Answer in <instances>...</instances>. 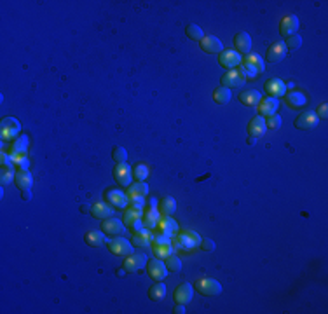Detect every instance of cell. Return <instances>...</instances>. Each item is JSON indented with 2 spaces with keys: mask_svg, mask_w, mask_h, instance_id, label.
<instances>
[{
  "mask_svg": "<svg viewBox=\"0 0 328 314\" xmlns=\"http://www.w3.org/2000/svg\"><path fill=\"white\" fill-rule=\"evenodd\" d=\"M236 70L241 73V77L245 80L246 79L253 80L259 77V73H262L264 70H266V61H264L259 54H246L245 58H243V63Z\"/></svg>",
  "mask_w": 328,
  "mask_h": 314,
  "instance_id": "obj_1",
  "label": "cell"
},
{
  "mask_svg": "<svg viewBox=\"0 0 328 314\" xmlns=\"http://www.w3.org/2000/svg\"><path fill=\"white\" fill-rule=\"evenodd\" d=\"M201 241L203 239L199 238V234L190 229H185V231L178 232L175 239V248L176 250H183V252H190V250H196L201 246Z\"/></svg>",
  "mask_w": 328,
  "mask_h": 314,
  "instance_id": "obj_2",
  "label": "cell"
},
{
  "mask_svg": "<svg viewBox=\"0 0 328 314\" xmlns=\"http://www.w3.org/2000/svg\"><path fill=\"white\" fill-rule=\"evenodd\" d=\"M108 250L112 252V255L115 257H128L135 252V245L131 241L124 238V236H115L114 239H108Z\"/></svg>",
  "mask_w": 328,
  "mask_h": 314,
  "instance_id": "obj_3",
  "label": "cell"
},
{
  "mask_svg": "<svg viewBox=\"0 0 328 314\" xmlns=\"http://www.w3.org/2000/svg\"><path fill=\"white\" fill-rule=\"evenodd\" d=\"M21 124L16 117H5L0 124V136H2V142L5 145V142H14V140L19 136Z\"/></svg>",
  "mask_w": 328,
  "mask_h": 314,
  "instance_id": "obj_4",
  "label": "cell"
},
{
  "mask_svg": "<svg viewBox=\"0 0 328 314\" xmlns=\"http://www.w3.org/2000/svg\"><path fill=\"white\" fill-rule=\"evenodd\" d=\"M194 288L201 295H208V297H215V295L222 294V285L217 280H211V278H201V280H197L194 283Z\"/></svg>",
  "mask_w": 328,
  "mask_h": 314,
  "instance_id": "obj_5",
  "label": "cell"
},
{
  "mask_svg": "<svg viewBox=\"0 0 328 314\" xmlns=\"http://www.w3.org/2000/svg\"><path fill=\"white\" fill-rule=\"evenodd\" d=\"M218 63H220V66H224L227 70H236L243 63V56L238 51H234V49H225L218 56Z\"/></svg>",
  "mask_w": 328,
  "mask_h": 314,
  "instance_id": "obj_6",
  "label": "cell"
},
{
  "mask_svg": "<svg viewBox=\"0 0 328 314\" xmlns=\"http://www.w3.org/2000/svg\"><path fill=\"white\" fill-rule=\"evenodd\" d=\"M147 262H149V259H147L145 253H135L133 252L131 255H128L124 259L122 267H124L126 273H138L140 269H143V267L147 266Z\"/></svg>",
  "mask_w": 328,
  "mask_h": 314,
  "instance_id": "obj_7",
  "label": "cell"
},
{
  "mask_svg": "<svg viewBox=\"0 0 328 314\" xmlns=\"http://www.w3.org/2000/svg\"><path fill=\"white\" fill-rule=\"evenodd\" d=\"M105 197V203H108L112 208H128L129 204V197L126 196V192H122V190H117V189H108L105 190L103 194Z\"/></svg>",
  "mask_w": 328,
  "mask_h": 314,
  "instance_id": "obj_8",
  "label": "cell"
},
{
  "mask_svg": "<svg viewBox=\"0 0 328 314\" xmlns=\"http://www.w3.org/2000/svg\"><path fill=\"white\" fill-rule=\"evenodd\" d=\"M147 273L154 281H164L168 278V267L161 259H152L147 262Z\"/></svg>",
  "mask_w": 328,
  "mask_h": 314,
  "instance_id": "obj_9",
  "label": "cell"
},
{
  "mask_svg": "<svg viewBox=\"0 0 328 314\" xmlns=\"http://www.w3.org/2000/svg\"><path fill=\"white\" fill-rule=\"evenodd\" d=\"M114 176L119 185L129 187L133 183V168L129 164H126V162H119L114 168Z\"/></svg>",
  "mask_w": 328,
  "mask_h": 314,
  "instance_id": "obj_10",
  "label": "cell"
},
{
  "mask_svg": "<svg viewBox=\"0 0 328 314\" xmlns=\"http://www.w3.org/2000/svg\"><path fill=\"white\" fill-rule=\"evenodd\" d=\"M101 231L108 236H124L126 225H124V222L119 220V218L110 217V218H105V220L101 222Z\"/></svg>",
  "mask_w": 328,
  "mask_h": 314,
  "instance_id": "obj_11",
  "label": "cell"
},
{
  "mask_svg": "<svg viewBox=\"0 0 328 314\" xmlns=\"http://www.w3.org/2000/svg\"><path fill=\"white\" fill-rule=\"evenodd\" d=\"M320 122V117L316 115V112L309 110V112H304V114L297 115L295 119V128L297 129H315Z\"/></svg>",
  "mask_w": 328,
  "mask_h": 314,
  "instance_id": "obj_12",
  "label": "cell"
},
{
  "mask_svg": "<svg viewBox=\"0 0 328 314\" xmlns=\"http://www.w3.org/2000/svg\"><path fill=\"white\" fill-rule=\"evenodd\" d=\"M201 44V49L208 54H218V52L224 51V44L218 37L215 35H204V38L199 42Z\"/></svg>",
  "mask_w": 328,
  "mask_h": 314,
  "instance_id": "obj_13",
  "label": "cell"
},
{
  "mask_svg": "<svg viewBox=\"0 0 328 314\" xmlns=\"http://www.w3.org/2000/svg\"><path fill=\"white\" fill-rule=\"evenodd\" d=\"M266 133H267L266 119L262 115H255L248 124V136H252V138H262Z\"/></svg>",
  "mask_w": 328,
  "mask_h": 314,
  "instance_id": "obj_14",
  "label": "cell"
},
{
  "mask_svg": "<svg viewBox=\"0 0 328 314\" xmlns=\"http://www.w3.org/2000/svg\"><path fill=\"white\" fill-rule=\"evenodd\" d=\"M264 87H266V93L269 94L271 98H281L287 94V84L281 79H276V77L267 80Z\"/></svg>",
  "mask_w": 328,
  "mask_h": 314,
  "instance_id": "obj_15",
  "label": "cell"
},
{
  "mask_svg": "<svg viewBox=\"0 0 328 314\" xmlns=\"http://www.w3.org/2000/svg\"><path fill=\"white\" fill-rule=\"evenodd\" d=\"M299 30V17L295 14H290V16H285L281 19V24H280V33L283 35L285 38L290 37V35L297 33Z\"/></svg>",
  "mask_w": 328,
  "mask_h": 314,
  "instance_id": "obj_16",
  "label": "cell"
},
{
  "mask_svg": "<svg viewBox=\"0 0 328 314\" xmlns=\"http://www.w3.org/2000/svg\"><path fill=\"white\" fill-rule=\"evenodd\" d=\"M285 56H287L285 42H274V44H271L269 49H267L266 59L271 63H280L281 59H285Z\"/></svg>",
  "mask_w": 328,
  "mask_h": 314,
  "instance_id": "obj_17",
  "label": "cell"
},
{
  "mask_svg": "<svg viewBox=\"0 0 328 314\" xmlns=\"http://www.w3.org/2000/svg\"><path fill=\"white\" fill-rule=\"evenodd\" d=\"M259 107V112L260 115H266V117H269V115H274L278 114V108H280V100L278 98H262L260 100V103L257 105Z\"/></svg>",
  "mask_w": 328,
  "mask_h": 314,
  "instance_id": "obj_18",
  "label": "cell"
},
{
  "mask_svg": "<svg viewBox=\"0 0 328 314\" xmlns=\"http://www.w3.org/2000/svg\"><path fill=\"white\" fill-rule=\"evenodd\" d=\"M194 297V288L190 283H182L178 288L175 290V302L176 304H189Z\"/></svg>",
  "mask_w": 328,
  "mask_h": 314,
  "instance_id": "obj_19",
  "label": "cell"
},
{
  "mask_svg": "<svg viewBox=\"0 0 328 314\" xmlns=\"http://www.w3.org/2000/svg\"><path fill=\"white\" fill-rule=\"evenodd\" d=\"M285 105L288 108H302L306 103H308V98H306L304 93H299V91H290V93L285 94Z\"/></svg>",
  "mask_w": 328,
  "mask_h": 314,
  "instance_id": "obj_20",
  "label": "cell"
},
{
  "mask_svg": "<svg viewBox=\"0 0 328 314\" xmlns=\"http://www.w3.org/2000/svg\"><path fill=\"white\" fill-rule=\"evenodd\" d=\"M91 215L94 218H100V220H105V218H110L114 215V208L110 206L108 203L105 201H98L91 206Z\"/></svg>",
  "mask_w": 328,
  "mask_h": 314,
  "instance_id": "obj_21",
  "label": "cell"
},
{
  "mask_svg": "<svg viewBox=\"0 0 328 314\" xmlns=\"http://www.w3.org/2000/svg\"><path fill=\"white\" fill-rule=\"evenodd\" d=\"M234 47L239 54H250V49H252V37H250L246 31H239L234 37Z\"/></svg>",
  "mask_w": 328,
  "mask_h": 314,
  "instance_id": "obj_22",
  "label": "cell"
},
{
  "mask_svg": "<svg viewBox=\"0 0 328 314\" xmlns=\"http://www.w3.org/2000/svg\"><path fill=\"white\" fill-rule=\"evenodd\" d=\"M152 239H154V236L150 234V231L143 227L135 232V236H133V245L140 246V248H150V246H152Z\"/></svg>",
  "mask_w": 328,
  "mask_h": 314,
  "instance_id": "obj_23",
  "label": "cell"
},
{
  "mask_svg": "<svg viewBox=\"0 0 328 314\" xmlns=\"http://www.w3.org/2000/svg\"><path fill=\"white\" fill-rule=\"evenodd\" d=\"M157 229H159V232H163L166 236H175L178 234V224H176L175 220H173L171 217H168V215H164L163 218H159V224H157Z\"/></svg>",
  "mask_w": 328,
  "mask_h": 314,
  "instance_id": "obj_24",
  "label": "cell"
},
{
  "mask_svg": "<svg viewBox=\"0 0 328 314\" xmlns=\"http://www.w3.org/2000/svg\"><path fill=\"white\" fill-rule=\"evenodd\" d=\"M243 84H245V79H243L238 70H229V72L222 77V86L229 87V89H231V87H239V86H243Z\"/></svg>",
  "mask_w": 328,
  "mask_h": 314,
  "instance_id": "obj_25",
  "label": "cell"
},
{
  "mask_svg": "<svg viewBox=\"0 0 328 314\" xmlns=\"http://www.w3.org/2000/svg\"><path fill=\"white\" fill-rule=\"evenodd\" d=\"M14 182H16L19 190H28L33 185V176H31V173L28 169H19V171H16V180Z\"/></svg>",
  "mask_w": 328,
  "mask_h": 314,
  "instance_id": "obj_26",
  "label": "cell"
},
{
  "mask_svg": "<svg viewBox=\"0 0 328 314\" xmlns=\"http://www.w3.org/2000/svg\"><path fill=\"white\" fill-rule=\"evenodd\" d=\"M262 100V94L255 89H248V91H243L239 94V101H241L245 107H257Z\"/></svg>",
  "mask_w": 328,
  "mask_h": 314,
  "instance_id": "obj_27",
  "label": "cell"
},
{
  "mask_svg": "<svg viewBox=\"0 0 328 314\" xmlns=\"http://www.w3.org/2000/svg\"><path fill=\"white\" fill-rule=\"evenodd\" d=\"M26 150H28V136L19 135L12 143H10L9 154L10 156H26Z\"/></svg>",
  "mask_w": 328,
  "mask_h": 314,
  "instance_id": "obj_28",
  "label": "cell"
},
{
  "mask_svg": "<svg viewBox=\"0 0 328 314\" xmlns=\"http://www.w3.org/2000/svg\"><path fill=\"white\" fill-rule=\"evenodd\" d=\"M126 196L129 197V199H135V197H145L147 194H149V185H147L145 182H135L131 183L129 187H126Z\"/></svg>",
  "mask_w": 328,
  "mask_h": 314,
  "instance_id": "obj_29",
  "label": "cell"
},
{
  "mask_svg": "<svg viewBox=\"0 0 328 314\" xmlns=\"http://www.w3.org/2000/svg\"><path fill=\"white\" fill-rule=\"evenodd\" d=\"M86 243L93 248H100V246L107 245V238H105V232L103 231H91L86 234Z\"/></svg>",
  "mask_w": 328,
  "mask_h": 314,
  "instance_id": "obj_30",
  "label": "cell"
},
{
  "mask_svg": "<svg viewBox=\"0 0 328 314\" xmlns=\"http://www.w3.org/2000/svg\"><path fill=\"white\" fill-rule=\"evenodd\" d=\"M142 222H143V227L149 229V231L156 229L157 224H159V210H156V208H149V211L142 217Z\"/></svg>",
  "mask_w": 328,
  "mask_h": 314,
  "instance_id": "obj_31",
  "label": "cell"
},
{
  "mask_svg": "<svg viewBox=\"0 0 328 314\" xmlns=\"http://www.w3.org/2000/svg\"><path fill=\"white\" fill-rule=\"evenodd\" d=\"M231 98H232L231 89H229V87H224V86H218L217 89H215V93H213V100H215V103H218V105L229 103Z\"/></svg>",
  "mask_w": 328,
  "mask_h": 314,
  "instance_id": "obj_32",
  "label": "cell"
},
{
  "mask_svg": "<svg viewBox=\"0 0 328 314\" xmlns=\"http://www.w3.org/2000/svg\"><path fill=\"white\" fill-rule=\"evenodd\" d=\"M149 297H150V301H154V302L163 301V299L166 297L164 283H161V281H156V285H152V287L149 288Z\"/></svg>",
  "mask_w": 328,
  "mask_h": 314,
  "instance_id": "obj_33",
  "label": "cell"
},
{
  "mask_svg": "<svg viewBox=\"0 0 328 314\" xmlns=\"http://www.w3.org/2000/svg\"><path fill=\"white\" fill-rule=\"evenodd\" d=\"M140 220H142V211L135 210V208H129L124 213V217H122V222H124L126 227H133V225L138 224Z\"/></svg>",
  "mask_w": 328,
  "mask_h": 314,
  "instance_id": "obj_34",
  "label": "cell"
},
{
  "mask_svg": "<svg viewBox=\"0 0 328 314\" xmlns=\"http://www.w3.org/2000/svg\"><path fill=\"white\" fill-rule=\"evenodd\" d=\"M176 211V201L173 199V197H164L163 201L159 203V213L163 215H168V217H171L173 213Z\"/></svg>",
  "mask_w": 328,
  "mask_h": 314,
  "instance_id": "obj_35",
  "label": "cell"
},
{
  "mask_svg": "<svg viewBox=\"0 0 328 314\" xmlns=\"http://www.w3.org/2000/svg\"><path fill=\"white\" fill-rule=\"evenodd\" d=\"M150 175V169L147 164H143V162H140V164H135L133 166V178L136 180V182H145L147 176Z\"/></svg>",
  "mask_w": 328,
  "mask_h": 314,
  "instance_id": "obj_36",
  "label": "cell"
},
{
  "mask_svg": "<svg viewBox=\"0 0 328 314\" xmlns=\"http://www.w3.org/2000/svg\"><path fill=\"white\" fill-rule=\"evenodd\" d=\"M185 33H187V37L190 38V40H196V42H201L204 38V31H203V28L201 26H197V24H187V28H185Z\"/></svg>",
  "mask_w": 328,
  "mask_h": 314,
  "instance_id": "obj_37",
  "label": "cell"
},
{
  "mask_svg": "<svg viewBox=\"0 0 328 314\" xmlns=\"http://www.w3.org/2000/svg\"><path fill=\"white\" fill-rule=\"evenodd\" d=\"M164 264L166 267H168V271H173V273H178V271H182V260L178 259V255H169L164 259Z\"/></svg>",
  "mask_w": 328,
  "mask_h": 314,
  "instance_id": "obj_38",
  "label": "cell"
},
{
  "mask_svg": "<svg viewBox=\"0 0 328 314\" xmlns=\"http://www.w3.org/2000/svg\"><path fill=\"white\" fill-rule=\"evenodd\" d=\"M301 45H302V37L299 33L290 35V37H287V40H285V47H287V51H297Z\"/></svg>",
  "mask_w": 328,
  "mask_h": 314,
  "instance_id": "obj_39",
  "label": "cell"
},
{
  "mask_svg": "<svg viewBox=\"0 0 328 314\" xmlns=\"http://www.w3.org/2000/svg\"><path fill=\"white\" fill-rule=\"evenodd\" d=\"M152 250H154L156 259H161V260H164L166 257H169L173 253L171 245H156V246H152Z\"/></svg>",
  "mask_w": 328,
  "mask_h": 314,
  "instance_id": "obj_40",
  "label": "cell"
},
{
  "mask_svg": "<svg viewBox=\"0 0 328 314\" xmlns=\"http://www.w3.org/2000/svg\"><path fill=\"white\" fill-rule=\"evenodd\" d=\"M16 180V173H14V169H2L0 171V183H2V187L9 185L10 182H14Z\"/></svg>",
  "mask_w": 328,
  "mask_h": 314,
  "instance_id": "obj_41",
  "label": "cell"
},
{
  "mask_svg": "<svg viewBox=\"0 0 328 314\" xmlns=\"http://www.w3.org/2000/svg\"><path fill=\"white\" fill-rule=\"evenodd\" d=\"M112 157H114V161L117 162H126V159H128V152H126V149L124 147H121V145H117V147H114V150H112Z\"/></svg>",
  "mask_w": 328,
  "mask_h": 314,
  "instance_id": "obj_42",
  "label": "cell"
},
{
  "mask_svg": "<svg viewBox=\"0 0 328 314\" xmlns=\"http://www.w3.org/2000/svg\"><path fill=\"white\" fill-rule=\"evenodd\" d=\"M266 124H267V128H269V129H280L281 124H283V121H281V115H278V114L269 115V117H267V121H266Z\"/></svg>",
  "mask_w": 328,
  "mask_h": 314,
  "instance_id": "obj_43",
  "label": "cell"
},
{
  "mask_svg": "<svg viewBox=\"0 0 328 314\" xmlns=\"http://www.w3.org/2000/svg\"><path fill=\"white\" fill-rule=\"evenodd\" d=\"M14 161V164H16L17 169H28V166H30V162H28L26 156H10Z\"/></svg>",
  "mask_w": 328,
  "mask_h": 314,
  "instance_id": "obj_44",
  "label": "cell"
},
{
  "mask_svg": "<svg viewBox=\"0 0 328 314\" xmlns=\"http://www.w3.org/2000/svg\"><path fill=\"white\" fill-rule=\"evenodd\" d=\"M152 245L154 246H156V245H171V241H169V236H166V234H163V232H159V234L154 236Z\"/></svg>",
  "mask_w": 328,
  "mask_h": 314,
  "instance_id": "obj_45",
  "label": "cell"
},
{
  "mask_svg": "<svg viewBox=\"0 0 328 314\" xmlns=\"http://www.w3.org/2000/svg\"><path fill=\"white\" fill-rule=\"evenodd\" d=\"M201 250H204V252H213L215 250V243H213V239H203L201 241V246H199Z\"/></svg>",
  "mask_w": 328,
  "mask_h": 314,
  "instance_id": "obj_46",
  "label": "cell"
},
{
  "mask_svg": "<svg viewBox=\"0 0 328 314\" xmlns=\"http://www.w3.org/2000/svg\"><path fill=\"white\" fill-rule=\"evenodd\" d=\"M316 115H318L320 119H327L328 117V107L327 103H322L318 107V112H316Z\"/></svg>",
  "mask_w": 328,
  "mask_h": 314,
  "instance_id": "obj_47",
  "label": "cell"
},
{
  "mask_svg": "<svg viewBox=\"0 0 328 314\" xmlns=\"http://www.w3.org/2000/svg\"><path fill=\"white\" fill-rule=\"evenodd\" d=\"M129 203H131V206L135 208V210H140V208L143 206V197H135V199H129Z\"/></svg>",
  "mask_w": 328,
  "mask_h": 314,
  "instance_id": "obj_48",
  "label": "cell"
},
{
  "mask_svg": "<svg viewBox=\"0 0 328 314\" xmlns=\"http://www.w3.org/2000/svg\"><path fill=\"white\" fill-rule=\"evenodd\" d=\"M21 197H23L24 201H30V199H31V189H28V190H21Z\"/></svg>",
  "mask_w": 328,
  "mask_h": 314,
  "instance_id": "obj_49",
  "label": "cell"
},
{
  "mask_svg": "<svg viewBox=\"0 0 328 314\" xmlns=\"http://www.w3.org/2000/svg\"><path fill=\"white\" fill-rule=\"evenodd\" d=\"M175 314H185V306L183 304H176V308H175V311H173Z\"/></svg>",
  "mask_w": 328,
  "mask_h": 314,
  "instance_id": "obj_50",
  "label": "cell"
},
{
  "mask_svg": "<svg viewBox=\"0 0 328 314\" xmlns=\"http://www.w3.org/2000/svg\"><path fill=\"white\" fill-rule=\"evenodd\" d=\"M255 140H257V138H252V136H250V138H248V143H250V145H255Z\"/></svg>",
  "mask_w": 328,
  "mask_h": 314,
  "instance_id": "obj_51",
  "label": "cell"
}]
</instances>
